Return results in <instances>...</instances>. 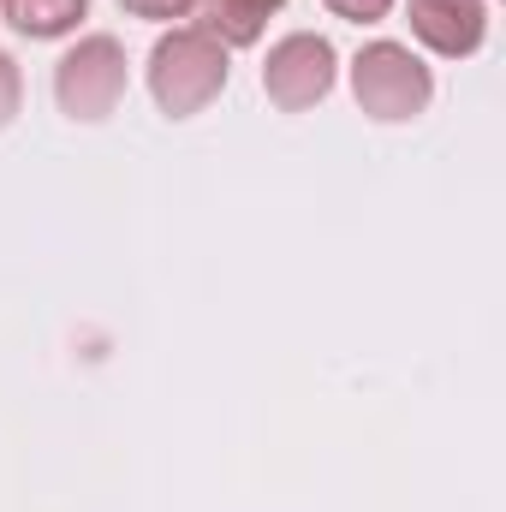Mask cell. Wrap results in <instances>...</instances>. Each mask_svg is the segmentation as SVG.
<instances>
[{
  "instance_id": "3957f363",
  "label": "cell",
  "mask_w": 506,
  "mask_h": 512,
  "mask_svg": "<svg viewBox=\"0 0 506 512\" xmlns=\"http://www.w3.org/2000/svg\"><path fill=\"white\" fill-rule=\"evenodd\" d=\"M126 84H131V60H126V42L108 36V30H90L78 36L60 66H54V102L66 120L78 126H102L120 102H126Z\"/></svg>"
},
{
  "instance_id": "6da1fadb",
  "label": "cell",
  "mask_w": 506,
  "mask_h": 512,
  "mask_svg": "<svg viewBox=\"0 0 506 512\" xmlns=\"http://www.w3.org/2000/svg\"><path fill=\"white\" fill-rule=\"evenodd\" d=\"M143 78H149V96H155V108L167 120H197L227 90L233 60H227V48L203 24H173V30L155 36Z\"/></svg>"
},
{
  "instance_id": "52a82bcc",
  "label": "cell",
  "mask_w": 506,
  "mask_h": 512,
  "mask_svg": "<svg viewBox=\"0 0 506 512\" xmlns=\"http://www.w3.org/2000/svg\"><path fill=\"white\" fill-rule=\"evenodd\" d=\"M6 24L30 42H60L90 18V0H0Z\"/></svg>"
},
{
  "instance_id": "7a4b0ae2",
  "label": "cell",
  "mask_w": 506,
  "mask_h": 512,
  "mask_svg": "<svg viewBox=\"0 0 506 512\" xmlns=\"http://www.w3.org/2000/svg\"><path fill=\"white\" fill-rule=\"evenodd\" d=\"M352 96L376 126H411L435 102V72L423 66L411 42L376 36L352 54Z\"/></svg>"
},
{
  "instance_id": "5b68a950",
  "label": "cell",
  "mask_w": 506,
  "mask_h": 512,
  "mask_svg": "<svg viewBox=\"0 0 506 512\" xmlns=\"http://www.w3.org/2000/svg\"><path fill=\"white\" fill-rule=\"evenodd\" d=\"M411 36L441 60H471L489 42V0H405Z\"/></svg>"
},
{
  "instance_id": "ba28073f",
  "label": "cell",
  "mask_w": 506,
  "mask_h": 512,
  "mask_svg": "<svg viewBox=\"0 0 506 512\" xmlns=\"http://www.w3.org/2000/svg\"><path fill=\"white\" fill-rule=\"evenodd\" d=\"M131 18H149V24H191L203 0H120Z\"/></svg>"
},
{
  "instance_id": "30bf717a",
  "label": "cell",
  "mask_w": 506,
  "mask_h": 512,
  "mask_svg": "<svg viewBox=\"0 0 506 512\" xmlns=\"http://www.w3.org/2000/svg\"><path fill=\"white\" fill-rule=\"evenodd\" d=\"M334 18H346V24H381L399 0H322Z\"/></svg>"
},
{
  "instance_id": "8992f818",
  "label": "cell",
  "mask_w": 506,
  "mask_h": 512,
  "mask_svg": "<svg viewBox=\"0 0 506 512\" xmlns=\"http://www.w3.org/2000/svg\"><path fill=\"white\" fill-rule=\"evenodd\" d=\"M280 6L286 0H203L191 24H203L233 54V48H256L268 36V18H280Z\"/></svg>"
},
{
  "instance_id": "277c9868",
  "label": "cell",
  "mask_w": 506,
  "mask_h": 512,
  "mask_svg": "<svg viewBox=\"0 0 506 512\" xmlns=\"http://www.w3.org/2000/svg\"><path fill=\"white\" fill-rule=\"evenodd\" d=\"M340 84V54L328 36L316 30H286L280 42H268L262 60V96L286 114H310L316 102H328Z\"/></svg>"
},
{
  "instance_id": "9c48e42d",
  "label": "cell",
  "mask_w": 506,
  "mask_h": 512,
  "mask_svg": "<svg viewBox=\"0 0 506 512\" xmlns=\"http://www.w3.org/2000/svg\"><path fill=\"white\" fill-rule=\"evenodd\" d=\"M18 108H24V72H18V60L0 48V131L18 120Z\"/></svg>"
}]
</instances>
